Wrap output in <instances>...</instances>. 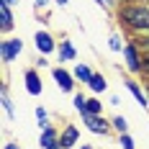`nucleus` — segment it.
Segmentation results:
<instances>
[{
	"instance_id": "1",
	"label": "nucleus",
	"mask_w": 149,
	"mask_h": 149,
	"mask_svg": "<svg viewBox=\"0 0 149 149\" xmlns=\"http://www.w3.org/2000/svg\"><path fill=\"white\" fill-rule=\"evenodd\" d=\"M116 15L131 33H149V5L147 3H123V5H118Z\"/></svg>"
},
{
	"instance_id": "2",
	"label": "nucleus",
	"mask_w": 149,
	"mask_h": 149,
	"mask_svg": "<svg viewBox=\"0 0 149 149\" xmlns=\"http://www.w3.org/2000/svg\"><path fill=\"white\" fill-rule=\"evenodd\" d=\"M123 59H126V67H129V72L141 74V59H144V54L139 52V46H136L134 41L123 46Z\"/></svg>"
},
{
	"instance_id": "3",
	"label": "nucleus",
	"mask_w": 149,
	"mask_h": 149,
	"mask_svg": "<svg viewBox=\"0 0 149 149\" xmlns=\"http://www.w3.org/2000/svg\"><path fill=\"white\" fill-rule=\"evenodd\" d=\"M82 121H85V126H88L93 134H108L113 126H111V121L103 118V113L100 116H93V113H82Z\"/></svg>"
},
{
	"instance_id": "4",
	"label": "nucleus",
	"mask_w": 149,
	"mask_h": 149,
	"mask_svg": "<svg viewBox=\"0 0 149 149\" xmlns=\"http://www.w3.org/2000/svg\"><path fill=\"white\" fill-rule=\"evenodd\" d=\"M21 52H23V41L21 39H5L0 44V57H3V62H13Z\"/></svg>"
},
{
	"instance_id": "5",
	"label": "nucleus",
	"mask_w": 149,
	"mask_h": 149,
	"mask_svg": "<svg viewBox=\"0 0 149 149\" xmlns=\"http://www.w3.org/2000/svg\"><path fill=\"white\" fill-rule=\"evenodd\" d=\"M52 77L57 80V88L59 90H64V93H72L74 90V74L67 72L64 67H54L52 70Z\"/></svg>"
},
{
	"instance_id": "6",
	"label": "nucleus",
	"mask_w": 149,
	"mask_h": 149,
	"mask_svg": "<svg viewBox=\"0 0 149 149\" xmlns=\"http://www.w3.org/2000/svg\"><path fill=\"white\" fill-rule=\"evenodd\" d=\"M77 139H80V131H77V126L67 123V126L62 129V134H59V144H62V149H72L74 144H77Z\"/></svg>"
},
{
	"instance_id": "7",
	"label": "nucleus",
	"mask_w": 149,
	"mask_h": 149,
	"mask_svg": "<svg viewBox=\"0 0 149 149\" xmlns=\"http://www.w3.org/2000/svg\"><path fill=\"white\" fill-rule=\"evenodd\" d=\"M33 44H36V49H39L41 54H52V52L57 49L54 39H52V33H46V31H39V33L33 36Z\"/></svg>"
},
{
	"instance_id": "8",
	"label": "nucleus",
	"mask_w": 149,
	"mask_h": 149,
	"mask_svg": "<svg viewBox=\"0 0 149 149\" xmlns=\"http://www.w3.org/2000/svg\"><path fill=\"white\" fill-rule=\"evenodd\" d=\"M26 90H29V95H41L44 85H41V77L36 70H26Z\"/></svg>"
},
{
	"instance_id": "9",
	"label": "nucleus",
	"mask_w": 149,
	"mask_h": 149,
	"mask_svg": "<svg viewBox=\"0 0 149 149\" xmlns=\"http://www.w3.org/2000/svg\"><path fill=\"white\" fill-rule=\"evenodd\" d=\"M126 88L131 90V95H134L136 100L141 103V108H147V105H149V95H147V90L141 88L139 82H134V80H126Z\"/></svg>"
},
{
	"instance_id": "10",
	"label": "nucleus",
	"mask_w": 149,
	"mask_h": 149,
	"mask_svg": "<svg viewBox=\"0 0 149 149\" xmlns=\"http://www.w3.org/2000/svg\"><path fill=\"white\" fill-rule=\"evenodd\" d=\"M57 141H59V131H57L54 126H49V129H44V131H41V139H39V147L49 149L52 144H57Z\"/></svg>"
},
{
	"instance_id": "11",
	"label": "nucleus",
	"mask_w": 149,
	"mask_h": 149,
	"mask_svg": "<svg viewBox=\"0 0 149 149\" xmlns=\"http://www.w3.org/2000/svg\"><path fill=\"white\" fill-rule=\"evenodd\" d=\"M0 29L3 33L13 29V13H10V5H5V3H0Z\"/></svg>"
},
{
	"instance_id": "12",
	"label": "nucleus",
	"mask_w": 149,
	"mask_h": 149,
	"mask_svg": "<svg viewBox=\"0 0 149 149\" xmlns=\"http://www.w3.org/2000/svg\"><path fill=\"white\" fill-rule=\"evenodd\" d=\"M88 88L93 90V93H103V90L108 88V82H105V77H103V74L93 72V77H90V82H88Z\"/></svg>"
},
{
	"instance_id": "13",
	"label": "nucleus",
	"mask_w": 149,
	"mask_h": 149,
	"mask_svg": "<svg viewBox=\"0 0 149 149\" xmlns=\"http://www.w3.org/2000/svg\"><path fill=\"white\" fill-rule=\"evenodd\" d=\"M74 57H77V52H74V46H72V41H67V39H64V41H59V59H74Z\"/></svg>"
},
{
	"instance_id": "14",
	"label": "nucleus",
	"mask_w": 149,
	"mask_h": 149,
	"mask_svg": "<svg viewBox=\"0 0 149 149\" xmlns=\"http://www.w3.org/2000/svg\"><path fill=\"white\" fill-rule=\"evenodd\" d=\"M72 74H74V80H80V82H90V77H93V72H90L85 64H77Z\"/></svg>"
},
{
	"instance_id": "15",
	"label": "nucleus",
	"mask_w": 149,
	"mask_h": 149,
	"mask_svg": "<svg viewBox=\"0 0 149 149\" xmlns=\"http://www.w3.org/2000/svg\"><path fill=\"white\" fill-rule=\"evenodd\" d=\"M134 44L139 46V52H141V54L147 57V54H149V33H141L139 39H134Z\"/></svg>"
},
{
	"instance_id": "16",
	"label": "nucleus",
	"mask_w": 149,
	"mask_h": 149,
	"mask_svg": "<svg viewBox=\"0 0 149 149\" xmlns=\"http://www.w3.org/2000/svg\"><path fill=\"white\" fill-rule=\"evenodd\" d=\"M0 103H3V111L8 113V116H13V103H10V98H8V88L3 85V95H0Z\"/></svg>"
},
{
	"instance_id": "17",
	"label": "nucleus",
	"mask_w": 149,
	"mask_h": 149,
	"mask_svg": "<svg viewBox=\"0 0 149 149\" xmlns=\"http://www.w3.org/2000/svg\"><path fill=\"white\" fill-rule=\"evenodd\" d=\"M111 126H113V131H118V134H126V118L123 116H116V118H111Z\"/></svg>"
},
{
	"instance_id": "18",
	"label": "nucleus",
	"mask_w": 149,
	"mask_h": 149,
	"mask_svg": "<svg viewBox=\"0 0 149 149\" xmlns=\"http://www.w3.org/2000/svg\"><path fill=\"white\" fill-rule=\"evenodd\" d=\"M88 113H93V116H100V113H103V105H100L98 98H90L88 100Z\"/></svg>"
},
{
	"instance_id": "19",
	"label": "nucleus",
	"mask_w": 149,
	"mask_h": 149,
	"mask_svg": "<svg viewBox=\"0 0 149 149\" xmlns=\"http://www.w3.org/2000/svg\"><path fill=\"white\" fill-rule=\"evenodd\" d=\"M74 108H77V111H80V116H82V113H88V98H82V95H80V93H77V95H74Z\"/></svg>"
},
{
	"instance_id": "20",
	"label": "nucleus",
	"mask_w": 149,
	"mask_h": 149,
	"mask_svg": "<svg viewBox=\"0 0 149 149\" xmlns=\"http://www.w3.org/2000/svg\"><path fill=\"white\" fill-rule=\"evenodd\" d=\"M118 144L123 149H136V144H134V139H131V136L129 134H118Z\"/></svg>"
},
{
	"instance_id": "21",
	"label": "nucleus",
	"mask_w": 149,
	"mask_h": 149,
	"mask_svg": "<svg viewBox=\"0 0 149 149\" xmlns=\"http://www.w3.org/2000/svg\"><path fill=\"white\" fill-rule=\"evenodd\" d=\"M108 46H111L113 52H121V39H118V36H116V33H113V36L108 39Z\"/></svg>"
},
{
	"instance_id": "22",
	"label": "nucleus",
	"mask_w": 149,
	"mask_h": 149,
	"mask_svg": "<svg viewBox=\"0 0 149 149\" xmlns=\"http://www.w3.org/2000/svg\"><path fill=\"white\" fill-rule=\"evenodd\" d=\"M141 74H147V77H149V54L141 59Z\"/></svg>"
},
{
	"instance_id": "23",
	"label": "nucleus",
	"mask_w": 149,
	"mask_h": 149,
	"mask_svg": "<svg viewBox=\"0 0 149 149\" xmlns=\"http://www.w3.org/2000/svg\"><path fill=\"white\" fill-rule=\"evenodd\" d=\"M46 3H49V0H36V8H44Z\"/></svg>"
},
{
	"instance_id": "24",
	"label": "nucleus",
	"mask_w": 149,
	"mask_h": 149,
	"mask_svg": "<svg viewBox=\"0 0 149 149\" xmlns=\"http://www.w3.org/2000/svg\"><path fill=\"white\" fill-rule=\"evenodd\" d=\"M95 3H100V5H111V3H116V0H95Z\"/></svg>"
},
{
	"instance_id": "25",
	"label": "nucleus",
	"mask_w": 149,
	"mask_h": 149,
	"mask_svg": "<svg viewBox=\"0 0 149 149\" xmlns=\"http://www.w3.org/2000/svg\"><path fill=\"white\" fill-rule=\"evenodd\" d=\"M3 149H21V147H18V144H5Z\"/></svg>"
},
{
	"instance_id": "26",
	"label": "nucleus",
	"mask_w": 149,
	"mask_h": 149,
	"mask_svg": "<svg viewBox=\"0 0 149 149\" xmlns=\"http://www.w3.org/2000/svg\"><path fill=\"white\" fill-rule=\"evenodd\" d=\"M0 3H5V5H15L18 0H0Z\"/></svg>"
},
{
	"instance_id": "27",
	"label": "nucleus",
	"mask_w": 149,
	"mask_h": 149,
	"mask_svg": "<svg viewBox=\"0 0 149 149\" xmlns=\"http://www.w3.org/2000/svg\"><path fill=\"white\" fill-rule=\"evenodd\" d=\"M49 149H62V144H59V141H57V144H52V147H49Z\"/></svg>"
},
{
	"instance_id": "28",
	"label": "nucleus",
	"mask_w": 149,
	"mask_h": 149,
	"mask_svg": "<svg viewBox=\"0 0 149 149\" xmlns=\"http://www.w3.org/2000/svg\"><path fill=\"white\" fill-rule=\"evenodd\" d=\"M57 3H59V5H67V3H70V0H57Z\"/></svg>"
},
{
	"instance_id": "29",
	"label": "nucleus",
	"mask_w": 149,
	"mask_h": 149,
	"mask_svg": "<svg viewBox=\"0 0 149 149\" xmlns=\"http://www.w3.org/2000/svg\"><path fill=\"white\" fill-rule=\"evenodd\" d=\"M80 149H93V147H88V144H85V147H80Z\"/></svg>"
},
{
	"instance_id": "30",
	"label": "nucleus",
	"mask_w": 149,
	"mask_h": 149,
	"mask_svg": "<svg viewBox=\"0 0 149 149\" xmlns=\"http://www.w3.org/2000/svg\"><path fill=\"white\" fill-rule=\"evenodd\" d=\"M144 90H147V95H149V82H147V88H144Z\"/></svg>"
},
{
	"instance_id": "31",
	"label": "nucleus",
	"mask_w": 149,
	"mask_h": 149,
	"mask_svg": "<svg viewBox=\"0 0 149 149\" xmlns=\"http://www.w3.org/2000/svg\"><path fill=\"white\" fill-rule=\"evenodd\" d=\"M147 5H149V3H147Z\"/></svg>"
}]
</instances>
